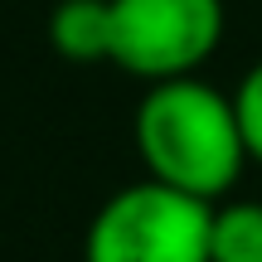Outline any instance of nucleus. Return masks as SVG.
Returning <instances> with one entry per match:
<instances>
[{
	"label": "nucleus",
	"instance_id": "5",
	"mask_svg": "<svg viewBox=\"0 0 262 262\" xmlns=\"http://www.w3.org/2000/svg\"><path fill=\"white\" fill-rule=\"evenodd\" d=\"M209 262H262V199H219L209 209Z\"/></svg>",
	"mask_w": 262,
	"mask_h": 262
},
{
	"label": "nucleus",
	"instance_id": "6",
	"mask_svg": "<svg viewBox=\"0 0 262 262\" xmlns=\"http://www.w3.org/2000/svg\"><path fill=\"white\" fill-rule=\"evenodd\" d=\"M228 97H233V112H238V131H243L248 160L262 165V58L238 78V88Z\"/></svg>",
	"mask_w": 262,
	"mask_h": 262
},
{
	"label": "nucleus",
	"instance_id": "1",
	"mask_svg": "<svg viewBox=\"0 0 262 262\" xmlns=\"http://www.w3.org/2000/svg\"><path fill=\"white\" fill-rule=\"evenodd\" d=\"M131 136H136L146 180H160L204 204L228 199L248 170V146L238 131L233 97L204 83L199 73L146 83Z\"/></svg>",
	"mask_w": 262,
	"mask_h": 262
},
{
	"label": "nucleus",
	"instance_id": "4",
	"mask_svg": "<svg viewBox=\"0 0 262 262\" xmlns=\"http://www.w3.org/2000/svg\"><path fill=\"white\" fill-rule=\"evenodd\" d=\"M49 44L68 63H107L112 54V5L107 0H58L49 15Z\"/></svg>",
	"mask_w": 262,
	"mask_h": 262
},
{
	"label": "nucleus",
	"instance_id": "3",
	"mask_svg": "<svg viewBox=\"0 0 262 262\" xmlns=\"http://www.w3.org/2000/svg\"><path fill=\"white\" fill-rule=\"evenodd\" d=\"M112 54L122 73L141 83L189 78L224 44V0H107Z\"/></svg>",
	"mask_w": 262,
	"mask_h": 262
},
{
	"label": "nucleus",
	"instance_id": "2",
	"mask_svg": "<svg viewBox=\"0 0 262 262\" xmlns=\"http://www.w3.org/2000/svg\"><path fill=\"white\" fill-rule=\"evenodd\" d=\"M209 209L160 180L122 185L97 204L83 262H209Z\"/></svg>",
	"mask_w": 262,
	"mask_h": 262
}]
</instances>
